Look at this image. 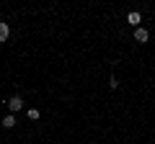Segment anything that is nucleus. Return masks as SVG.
Returning <instances> with one entry per match:
<instances>
[{
  "label": "nucleus",
  "mask_w": 155,
  "mask_h": 144,
  "mask_svg": "<svg viewBox=\"0 0 155 144\" xmlns=\"http://www.w3.org/2000/svg\"><path fill=\"white\" fill-rule=\"evenodd\" d=\"M134 41H140V44H147L150 41V33H147V28H134Z\"/></svg>",
  "instance_id": "f03ea898"
},
{
  "label": "nucleus",
  "mask_w": 155,
  "mask_h": 144,
  "mask_svg": "<svg viewBox=\"0 0 155 144\" xmlns=\"http://www.w3.org/2000/svg\"><path fill=\"white\" fill-rule=\"evenodd\" d=\"M140 21H142V16H140L137 11H132V13H127V23H129V26H134V28H140Z\"/></svg>",
  "instance_id": "7ed1b4c3"
},
{
  "label": "nucleus",
  "mask_w": 155,
  "mask_h": 144,
  "mask_svg": "<svg viewBox=\"0 0 155 144\" xmlns=\"http://www.w3.org/2000/svg\"><path fill=\"white\" fill-rule=\"evenodd\" d=\"M109 88H111V90H116V88H119V80H116L114 75H111V77H109Z\"/></svg>",
  "instance_id": "0eeeda50"
},
{
  "label": "nucleus",
  "mask_w": 155,
  "mask_h": 144,
  "mask_svg": "<svg viewBox=\"0 0 155 144\" xmlns=\"http://www.w3.org/2000/svg\"><path fill=\"white\" fill-rule=\"evenodd\" d=\"M5 105H8V111H11V113H18V111H21V108H23V100L18 98V95H13V98L8 100Z\"/></svg>",
  "instance_id": "f257e3e1"
},
{
  "label": "nucleus",
  "mask_w": 155,
  "mask_h": 144,
  "mask_svg": "<svg viewBox=\"0 0 155 144\" xmlns=\"http://www.w3.org/2000/svg\"><path fill=\"white\" fill-rule=\"evenodd\" d=\"M16 124H18V121H16V116H13V113H8V116L3 118V126H5V129H13Z\"/></svg>",
  "instance_id": "39448f33"
},
{
  "label": "nucleus",
  "mask_w": 155,
  "mask_h": 144,
  "mask_svg": "<svg viewBox=\"0 0 155 144\" xmlns=\"http://www.w3.org/2000/svg\"><path fill=\"white\" fill-rule=\"evenodd\" d=\"M26 116L31 118V121H39V118H41V111H39V108H28V111H26Z\"/></svg>",
  "instance_id": "423d86ee"
},
{
  "label": "nucleus",
  "mask_w": 155,
  "mask_h": 144,
  "mask_svg": "<svg viewBox=\"0 0 155 144\" xmlns=\"http://www.w3.org/2000/svg\"><path fill=\"white\" fill-rule=\"evenodd\" d=\"M11 39V26L5 21H0V41H8Z\"/></svg>",
  "instance_id": "20e7f679"
}]
</instances>
